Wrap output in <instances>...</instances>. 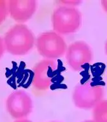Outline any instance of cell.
Masks as SVG:
<instances>
[{
  "mask_svg": "<svg viewBox=\"0 0 107 122\" xmlns=\"http://www.w3.org/2000/svg\"></svg>",
  "mask_w": 107,
  "mask_h": 122,
  "instance_id": "obj_17",
  "label": "cell"
},
{
  "mask_svg": "<svg viewBox=\"0 0 107 122\" xmlns=\"http://www.w3.org/2000/svg\"><path fill=\"white\" fill-rule=\"evenodd\" d=\"M36 0H10L8 1L9 12L14 21L23 24L30 20L37 9Z\"/></svg>",
  "mask_w": 107,
  "mask_h": 122,
  "instance_id": "obj_8",
  "label": "cell"
},
{
  "mask_svg": "<svg viewBox=\"0 0 107 122\" xmlns=\"http://www.w3.org/2000/svg\"><path fill=\"white\" fill-rule=\"evenodd\" d=\"M101 2L103 9H104L105 12H107V0H103Z\"/></svg>",
  "mask_w": 107,
  "mask_h": 122,
  "instance_id": "obj_13",
  "label": "cell"
},
{
  "mask_svg": "<svg viewBox=\"0 0 107 122\" xmlns=\"http://www.w3.org/2000/svg\"><path fill=\"white\" fill-rule=\"evenodd\" d=\"M92 117L95 122H107V99H103L94 107Z\"/></svg>",
  "mask_w": 107,
  "mask_h": 122,
  "instance_id": "obj_9",
  "label": "cell"
},
{
  "mask_svg": "<svg viewBox=\"0 0 107 122\" xmlns=\"http://www.w3.org/2000/svg\"><path fill=\"white\" fill-rule=\"evenodd\" d=\"M104 96L105 88L102 85L89 81L75 87L72 92V101L78 108L89 110L102 101Z\"/></svg>",
  "mask_w": 107,
  "mask_h": 122,
  "instance_id": "obj_3",
  "label": "cell"
},
{
  "mask_svg": "<svg viewBox=\"0 0 107 122\" xmlns=\"http://www.w3.org/2000/svg\"><path fill=\"white\" fill-rule=\"evenodd\" d=\"M5 47L4 45V41L2 38L0 36V59L2 57V56L4 54L5 52Z\"/></svg>",
  "mask_w": 107,
  "mask_h": 122,
  "instance_id": "obj_12",
  "label": "cell"
},
{
  "mask_svg": "<svg viewBox=\"0 0 107 122\" xmlns=\"http://www.w3.org/2000/svg\"><path fill=\"white\" fill-rule=\"evenodd\" d=\"M9 14L8 1L6 0H0V25L6 20Z\"/></svg>",
  "mask_w": 107,
  "mask_h": 122,
  "instance_id": "obj_10",
  "label": "cell"
},
{
  "mask_svg": "<svg viewBox=\"0 0 107 122\" xmlns=\"http://www.w3.org/2000/svg\"><path fill=\"white\" fill-rule=\"evenodd\" d=\"M67 64L73 71L82 70L93 60V53L88 44L84 41H76L67 47L65 53Z\"/></svg>",
  "mask_w": 107,
  "mask_h": 122,
  "instance_id": "obj_6",
  "label": "cell"
},
{
  "mask_svg": "<svg viewBox=\"0 0 107 122\" xmlns=\"http://www.w3.org/2000/svg\"><path fill=\"white\" fill-rule=\"evenodd\" d=\"M51 22L54 31L60 35L76 33L81 27V13L74 7L61 5L53 11Z\"/></svg>",
  "mask_w": 107,
  "mask_h": 122,
  "instance_id": "obj_2",
  "label": "cell"
},
{
  "mask_svg": "<svg viewBox=\"0 0 107 122\" xmlns=\"http://www.w3.org/2000/svg\"><path fill=\"white\" fill-rule=\"evenodd\" d=\"M14 122H31L30 120H27V119H21V120H16V121H15Z\"/></svg>",
  "mask_w": 107,
  "mask_h": 122,
  "instance_id": "obj_14",
  "label": "cell"
},
{
  "mask_svg": "<svg viewBox=\"0 0 107 122\" xmlns=\"http://www.w3.org/2000/svg\"><path fill=\"white\" fill-rule=\"evenodd\" d=\"M105 52H106V54L107 55V40L106 43H105Z\"/></svg>",
  "mask_w": 107,
  "mask_h": 122,
  "instance_id": "obj_15",
  "label": "cell"
},
{
  "mask_svg": "<svg viewBox=\"0 0 107 122\" xmlns=\"http://www.w3.org/2000/svg\"><path fill=\"white\" fill-rule=\"evenodd\" d=\"M61 2L63 5H66V6H70V7H74L75 5H77L81 3V1H61Z\"/></svg>",
  "mask_w": 107,
  "mask_h": 122,
  "instance_id": "obj_11",
  "label": "cell"
},
{
  "mask_svg": "<svg viewBox=\"0 0 107 122\" xmlns=\"http://www.w3.org/2000/svg\"><path fill=\"white\" fill-rule=\"evenodd\" d=\"M56 59H45L36 64L33 69V86L39 90L49 89L60 73Z\"/></svg>",
  "mask_w": 107,
  "mask_h": 122,
  "instance_id": "obj_5",
  "label": "cell"
},
{
  "mask_svg": "<svg viewBox=\"0 0 107 122\" xmlns=\"http://www.w3.org/2000/svg\"><path fill=\"white\" fill-rule=\"evenodd\" d=\"M37 51L46 59H57L65 55L67 44L58 33L50 30L41 33L36 39Z\"/></svg>",
  "mask_w": 107,
  "mask_h": 122,
  "instance_id": "obj_4",
  "label": "cell"
},
{
  "mask_svg": "<svg viewBox=\"0 0 107 122\" xmlns=\"http://www.w3.org/2000/svg\"><path fill=\"white\" fill-rule=\"evenodd\" d=\"M95 122L92 120H86V121H85V122Z\"/></svg>",
  "mask_w": 107,
  "mask_h": 122,
  "instance_id": "obj_16",
  "label": "cell"
},
{
  "mask_svg": "<svg viewBox=\"0 0 107 122\" xmlns=\"http://www.w3.org/2000/svg\"><path fill=\"white\" fill-rule=\"evenodd\" d=\"M5 49L12 55L21 56L27 54L35 42L33 33L27 26L18 24L5 33L3 38Z\"/></svg>",
  "mask_w": 107,
  "mask_h": 122,
  "instance_id": "obj_1",
  "label": "cell"
},
{
  "mask_svg": "<svg viewBox=\"0 0 107 122\" xmlns=\"http://www.w3.org/2000/svg\"><path fill=\"white\" fill-rule=\"evenodd\" d=\"M7 110L14 119L21 120L28 116L33 109L32 99L25 91L19 90L10 94L6 101Z\"/></svg>",
  "mask_w": 107,
  "mask_h": 122,
  "instance_id": "obj_7",
  "label": "cell"
}]
</instances>
